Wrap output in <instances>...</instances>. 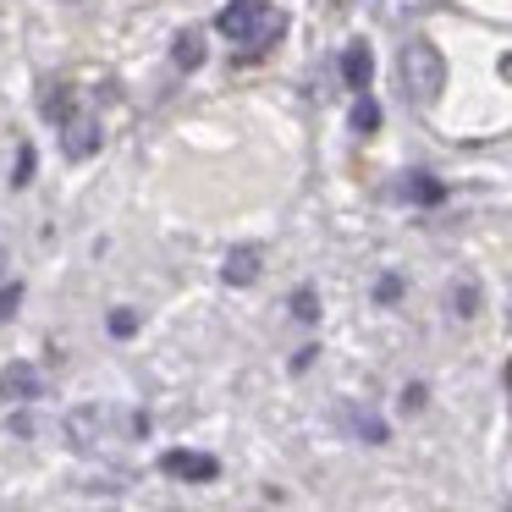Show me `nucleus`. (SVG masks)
<instances>
[{"instance_id": "nucleus-1", "label": "nucleus", "mask_w": 512, "mask_h": 512, "mask_svg": "<svg viewBox=\"0 0 512 512\" xmlns=\"http://www.w3.org/2000/svg\"><path fill=\"white\" fill-rule=\"evenodd\" d=\"M133 430H144V419H138V413H122V408H72L67 413L72 452H116Z\"/></svg>"}, {"instance_id": "nucleus-2", "label": "nucleus", "mask_w": 512, "mask_h": 512, "mask_svg": "<svg viewBox=\"0 0 512 512\" xmlns=\"http://www.w3.org/2000/svg\"><path fill=\"white\" fill-rule=\"evenodd\" d=\"M281 28H287V17L270 6V0H232L221 17H215V34L232 39V45H276Z\"/></svg>"}, {"instance_id": "nucleus-3", "label": "nucleus", "mask_w": 512, "mask_h": 512, "mask_svg": "<svg viewBox=\"0 0 512 512\" xmlns=\"http://www.w3.org/2000/svg\"><path fill=\"white\" fill-rule=\"evenodd\" d=\"M402 89H408L413 105H435L446 89V56L430 45V39H408L402 45Z\"/></svg>"}, {"instance_id": "nucleus-4", "label": "nucleus", "mask_w": 512, "mask_h": 512, "mask_svg": "<svg viewBox=\"0 0 512 512\" xmlns=\"http://www.w3.org/2000/svg\"><path fill=\"white\" fill-rule=\"evenodd\" d=\"M160 474H171V479H188V485H204V479H215V457H204V452H188V446H171V452L160 457Z\"/></svg>"}, {"instance_id": "nucleus-5", "label": "nucleus", "mask_w": 512, "mask_h": 512, "mask_svg": "<svg viewBox=\"0 0 512 512\" xmlns=\"http://www.w3.org/2000/svg\"><path fill=\"white\" fill-rule=\"evenodd\" d=\"M39 391H45V375H39L34 364H23V358H17V364L0 369V397H6V402H34Z\"/></svg>"}, {"instance_id": "nucleus-6", "label": "nucleus", "mask_w": 512, "mask_h": 512, "mask_svg": "<svg viewBox=\"0 0 512 512\" xmlns=\"http://www.w3.org/2000/svg\"><path fill=\"white\" fill-rule=\"evenodd\" d=\"M61 149H67V160H89L94 149H100V122H94V116H67Z\"/></svg>"}, {"instance_id": "nucleus-7", "label": "nucleus", "mask_w": 512, "mask_h": 512, "mask_svg": "<svg viewBox=\"0 0 512 512\" xmlns=\"http://www.w3.org/2000/svg\"><path fill=\"white\" fill-rule=\"evenodd\" d=\"M369 78H375V50H369L364 39H353V45L342 50V83L364 94V89H369Z\"/></svg>"}, {"instance_id": "nucleus-8", "label": "nucleus", "mask_w": 512, "mask_h": 512, "mask_svg": "<svg viewBox=\"0 0 512 512\" xmlns=\"http://www.w3.org/2000/svg\"><path fill=\"white\" fill-rule=\"evenodd\" d=\"M221 276L232 281V287H248V281H259V248H254V243L232 248V254H226V265H221Z\"/></svg>"}, {"instance_id": "nucleus-9", "label": "nucleus", "mask_w": 512, "mask_h": 512, "mask_svg": "<svg viewBox=\"0 0 512 512\" xmlns=\"http://www.w3.org/2000/svg\"><path fill=\"white\" fill-rule=\"evenodd\" d=\"M441 182H435V177H424V171H413V177L408 182H402V199H408V204H441Z\"/></svg>"}, {"instance_id": "nucleus-10", "label": "nucleus", "mask_w": 512, "mask_h": 512, "mask_svg": "<svg viewBox=\"0 0 512 512\" xmlns=\"http://www.w3.org/2000/svg\"><path fill=\"white\" fill-rule=\"evenodd\" d=\"M199 61H204V39H199V34H182V39H177V67L193 72Z\"/></svg>"}, {"instance_id": "nucleus-11", "label": "nucleus", "mask_w": 512, "mask_h": 512, "mask_svg": "<svg viewBox=\"0 0 512 512\" xmlns=\"http://www.w3.org/2000/svg\"><path fill=\"white\" fill-rule=\"evenodd\" d=\"M353 127H358V133H375V127H380V105L369 100V94H358V105H353Z\"/></svg>"}, {"instance_id": "nucleus-12", "label": "nucleus", "mask_w": 512, "mask_h": 512, "mask_svg": "<svg viewBox=\"0 0 512 512\" xmlns=\"http://www.w3.org/2000/svg\"><path fill=\"white\" fill-rule=\"evenodd\" d=\"M292 314H298V320H320V298H314V287L292 292Z\"/></svg>"}, {"instance_id": "nucleus-13", "label": "nucleus", "mask_w": 512, "mask_h": 512, "mask_svg": "<svg viewBox=\"0 0 512 512\" xmlns=\"http://www.w3.org/2000/svg\"><path fill=\"white\" fill-rule=\"evenodd\" d=\"M353 424H358V435H364V441H386V424H380L375 413H353Z\"/></svg>"}, {"instance_id": "nucleus-14", "label": "nucleus", "mask_w": 512, "mask_h": 512, "mask_svg": "<svg viewBox=\"0 0 512 512\" xmlns=\"http://www.w3.org/2000/svg\"><path fill=\"white\" fill-rule=\"evenodd\" d=\"M17 303H23V287H0V320H12Z\"/></svg>"}, {"instance_id": "nucleus-15", "label": "nucleus", "mask_w": 512, "mask_h": 512, "mask_svg": "<svg viewBox=\"0 0 512 512\" xmlns=\"http://www.w3.org/2000/svg\"><path fill=\"white\" fill-rule=\"evenodd\" d=\"M133 331H138V314L116 309V314H111V336H133Z\"/></svg>"}, {"instance_id": "nucleus-16", "label": "nucleus", "mask_w": 512, "mask_h": 512, "mask_svg": "<svg viewBox=\"0 0 512 512\" xmlns=\"http://www.w3.org/2000/svg\"><path fill=\"white\" fill-rule=\"evenodd\" d=\"M28 177H34V149L23 144V149H17V177H12V182H17V188H23Z\"/></svg>"}, {"instance_id": "nucleus-17", "label": "nucleus", "mask_w": 512, "mask_h": 512, "mask_svg": "<svg viewBox=\"0 0 512 512\" xmlns=\"http://www.w3.org/2000/svg\"><path fill=\"white\" fill-rule=\"evenodd\" d=\"M397 292H402V281H397V276H386V281H380V287H375V298H380V303H391V298H397Z\"/></svg>"}, {"instance_id": "nucleus-18", "label": "nucleus", "mask_w": 512, "mask_h": 512, "mask_svg": "<svg viewBox=\"0 0 512 512\" xmlns=\"http://www.w3.org/2000/svg\"><path fill=\"white\" fill-rule=\"evenodd\" d=\"M501 72H507V78H512V56H507V61H501Z\"/></svg>"}, {"instance_id": "nucleus-19", "label": "nucleus", "mask_w": 512, "mask_h": 512, "mask_svg": "<svg viewBox=\"0 0 512 512\" xmlns=\"http://www.w3.org/2000/svg\"><path fill=\"white\" fill-rule=\"evenodd\" d=\"M0 276H6V248H0Z\"/></svg>"}, {"instance_id": "nucleus-20", "label": "nucleus", "mask_w": 512, "mask_h": 512, "mask_svg": "<svg viewBox=\"0 0 512 512\" xmlns=\"http://www.w3.org/2000/svg\"><path fill=\"white\" fill-rule=\"evenodd\" d=\"M507 380H512V369H507Z\"/></svg>"}]
</instances>
